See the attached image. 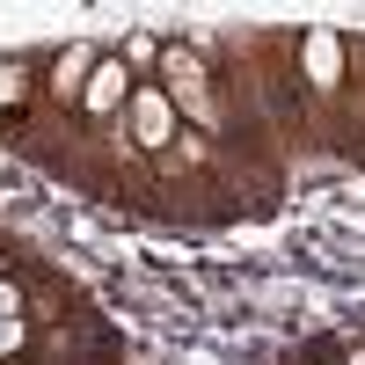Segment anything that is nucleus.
Here are the masks:
<instances>
[{
    "instance_id": "nucleus-1",
    "label": "nucleus",
    "mask_w": 365,
    "mask_h": 365,
    "mask_svg": "<svg viewBox=\"0 0 365 365\" xmlns=\"http://www.w3.org/2000/svg\"><path fill=\"white\" fill-rule=\"evenodd\" d=\"M161 96L190 117V125L205 132V125H220V103H212V81H205V58L197 51H182V44H168L161 51Z\"/></svg>"
},
{
    "instance_id": "nucleus-2",
    "label": "nucleus",
    "mask_w": 365,
    "mask_h": 365,
    "mask_svg": "<svg viewBox=\"0 0 365 365\" xmlns=\"http://www.w3.org/2000/svg\"><path fill=\"white\" fill-rule=\"evenodd\" d=\"M132 139L146 146V154L175 146V103L161 96V88H132Z\"/></svg>"
},
{
    "instance_id": "nucleus-3",
    "label": "nucleus",
    "mask_w": 365,
    "mask_h": 365,
    "mask_svg": "<svg viewBox=\"0 0 365 365\" xmlns=\"http://www.w3.org/2000/svg\"><path fill=\"white\" fill-rule=\"evenodd\" d=\"M132 103V66L125 58H96V73H88V96H81V110L88 117H117Z\"/></svg>"
},
{
    "instance_id": "nucleus-4",
    "label": "nucleus",
    "mask_w": 365,
    "mask_h": 365,
    "mask_svg": "<svg viewBox=\"0 0 365 365\" xmlns=\"http://www.w3.org/2000/svg\"><path fill=\"white\" fill-rule=\"evenodd\" d=\"M299 58H307V73H314L322 88H329V81H344V44H336V29H307Z\"/></svg>"
},
{
    "instance_id": "nucleus-5",
    "label": "nucleus",
    "mask_w": 365,
    "mask_h": 365,
    "mask_svg": "<svg viewBox=\"0 0 365 365\" xmlns=\"http://www.w3.org/2000/svg\"><path fill=\"white\" fill-rule=\"evenodd\" d=\"M88 73H96V51H88V44H66V58L51 66V96H88Z\"/></svg>"
},
{
    "instance_id": "nucleus-6",
    "label": "nucleus",
    "mask_w": 365,
    "mask_h": 365,
    "mask_svg": "<svg viewBox=\"0 0 365 365\" xmlns=\"http://www.w3.org/2000/svg\"><path fill=\"white\" fill-rule=\"evenodd\" d=\"M161 51H168V44H154V37L139 29V37H125V66H161Z\"/></svg>"
},
{
    "instance_id": "nucleus-7",
    "label": "nucleus",
    "mask_w": 365,
    "mask_h": 365,
    "mask_svg": "<svg viewBox=\"0 0 365 365\" xmlns=\"http://www.w3.org/2000/svg\"><path fill=\"white\" fill-rule=\"evenodd\" d=\"M0 322H22V292H15V278H0Z\"/></svg>"
},
{
    "instance_id": "nucleus-8",
    "label": "nucleus",
    "mask_w": 365,
    "mask_h": 365,
    "mask_svg": "<svg viewBox=\"0 0 365 365\" xmlns=\"http://www.w3.org/2000/svg\"><path fill=\"white\" fill-rule=\"evenodd\" d=\"M22 351V322H0V358H15Z\"/></svg>"
},
{
    "instance_id": "nucleus-9",
    "label": "nucleus",
    "mask_w": 365,
    "mask_h": 365,
    "mask_svg": "<svg viewBox=\"0 0 365 365\" xmlns=\"http://www.w3.org/2000/svg\"><path fill=\"white\" fill-rule=\"evenodd\" d=\"M344 365H365V344H358V351H351V358H344Z\"/></svg>"
},
{
    "instance_id": "nucleus-10",
    "label": "nucleus",
    "mask_w": 365,
    "mask_h": 365,
    "mask_svg": "<svg viewBox=\"0 0 365 365\" xmlns=\"http://www.w3.org/2000/svg\"><path fill=\"white\" fill-rule=\"evenodd\" d=\"M0 278H8V256H0Z\"/></svg>"
}]
</instances>
